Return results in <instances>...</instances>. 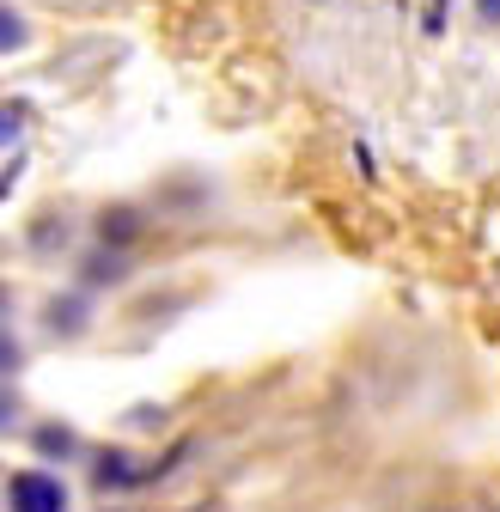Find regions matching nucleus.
Listing matches in <instances>:
<instances>
[{"instance_id":"6e6552de","label":"nucleus","mask_w":500,"mask_h":512,"mask_svg":"<svg viewBox=\"0 0 500 512\" xmlns=\"http://www.w3.org/2000/svg\"><path fill=\"white\" fill-rule=\"evenodd\" d=\"M19 360H25L19 342H13V336H0V372H19Z\"/></svg>"},{"instance_id":"1a4fd4ad","label":"nucleus","mask_w":500,"mask_h":512,"mask_svg":"<svg viewBox=\"0 0 500 512\" xmlns=\"http://www.w3.org/2000/svg\"><path fill=\"white\" fill-rule=\"evenodd\" d=\"M104 238H129V214H104Z\"/></svg>"},{"instance_id":"9d476101","label":"nucleus","mask_w":500,"mask_h":512,"mask_svg":"<svg viewBox=\"0 0 500 512\" xmlns=\"http://www.w3.org/2000/svg\"><path fill=\"white\" fill-rule=\"evenodd\" d=\"M7 421H13V397H7V391H0V427H7Z\"/></svg>"},{"instance_id":"0eeeda50","label":"nucleus","mask_w":500,"mask_h":512,"mask_svg":"<svg viewBox=\"0 0 500 512\" xmlns=\"http://www.w3.org/2000/svg\"><path fill=\"white\" fill-rule=\"evenodd\" d=\"M86 281H122V256H98V263L86 269Z\"/></svg>"},{"instance_id":"9b49d317","label":"nucleus","mask_w":500,"mask_h":512,"mask_svg":"<svg viewBox=\"0 0 500 512\" xmlns=\"http://www.w3.org/2000/svg\"><path fill=\"white\" fill-rule=\"evenodd\" d=\"M482 19H500V0H482Z\"/></svg>"},{"instance_id":"7ed1b4c3","label":"nucleus","mask_w":500,"mask_h":512,"mask_svg":"<svg viewBox=\"0 0 500 512\" xmlns=\"http://www.w3.org/2000/svg\"><path fill=\"white\" fill-rule=\"evenodd\" d=\"M49 324H55L61 336H74V330L86 324V305H80V299H55V305H49Z\"/></svg>"},{"instance_id":"20e7f679","label":"nucleus","mask_w":500,"mask_h":512,"mask_svg":"<svg viewBox=\"0 0 500 512\" xmlns=\"http://www.w3.org/2000/svg\"><path fill=\"white\" fill-rule=\"evenodd\" d=\"M13 49H25V19L0 0V55H13Z\"/></svg>"},{"instance_id":"f257e3e1","label":"nucleus","mask_w":500,"mask_h":512,"mask_svg":"<svg viewBox=\"0 0 500 512\" xmlns=\"http://www.w3.org/2000/svg\"><path fill=\"white\" fill-rule=\"evenodd\" d=\"M13 512H68V488L43 470H25L13 476Z\"/></svg>"},{"instance_id":"423d86ee","label":"nucleus","mask_w":500,"mask_h":512,"mask_svg":"<svg viewBox=\"0 0 500 512\" xmlns=\"http://www.w3.org/2000/svg\"><path fill=\"white\" fill-rule=\"evenodd\" d=\"M19 128H25V110H19V104H0V147H13Z\"/></svg>"},{"instance_id":"39448f33","label":"nucleus","mask_w":500,"mask_h":512,"mask_svg":"<svg viewBox=\"0 0 500 512\" xmlns=\"http://www.w3.org/2000/svg\"><path fill=\"white\" fill-rule=\"evenodd\" d=\"M37 452L68 458V452H74V433H68V427H43V433H37Z\"/></svg>"},{"instance_id":"f03ea898","label":"nucleus","mask_w":500,"mask_h":512,"mask_svg":"<svg viewBox=\"0 0 500 512\" xmlns=\"http://www.w3.org/2000/svg\"><path fill=\"white\" fill-rule=\"evenodd\" d=\"M129 482H141L135 476V458H122V452H104L98 458V488H129Z\"/></svg>"}]
</instances>
